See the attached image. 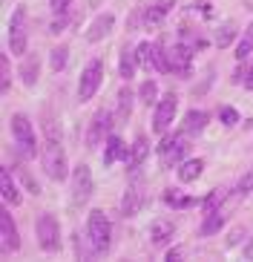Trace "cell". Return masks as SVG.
Returning <instances> with one entry per match:
<instances>
[{"label": "cell", "mask_w": 253, "mask_h": 262, "mask_svg": "<svg viewBox=\"0 0 253 262\" xmlns=\"http://www.w3.org/2000/svg\"><path fill=\"white\" fill-rule=\"evenodd\" d=\"M46 139H43V153H40V162H43V173L52 182H63L66 179V153H63L61 144V133H58V124L55 118L46 113Z\"/></svg>", "instance_id": "1"}, {"label": "cell", "mask_w": 253, "mask_h": 262, "mask_svg": "<svg viewBox=\"0 0 253 262\" xmlns=\"http://www.w3.org/2000/svg\"><path fill=\"white\" fill-rule=\"evenodd\" d=\"M86 239H89V248L95 256H107L109 248H112V225H109L107 213L104 210H89L86 216Z\"/></svg>", "instance_id": "2"}, {"label": "cell", "mask_w": 253, "mask_h": 262, "mask_svg": "<svg viewBox=\"0 0 253 262\" xmlns=\"http://www.w3.org/2000/svg\"><path fill=\"white\" fill-rule=\"evenodd\" d=\"M35 236H38L40 251L46 254H58L61 251V225L52 213H40L35 219Z\"/></svg>", "instance_id": "3"}, {"label": "cell", "mask_w": 253, "mask_h": 262, "mask_svg": "<svg viewBox=\"0 0 253 262\" xmlns=\"http://www.w3.org/2000/svg\"><path fill=\"white\" fill-rule=\"evenodd\" d=\"M12 136H15V144H17V156H23V159H35L38 156V139H35L32 121L26 116H20V113L12 118Z\"/></svg>", "instance_id": "4"}, {"label": "cell", "mask_w": 253, "mask_h": 262, "mask_svg": "<svg viewBox=\"0 0 253 262\" xmlns=\"http://www.w3.org/2000/svg\"><path fill=\"white\" fill-rule=\"evenodd\" d=\"M187 153H190V141H187V136H184L181 130L167 136V139L158 144V159L167 164V167H178V164L187 159Z\"/></svg>", "instance_id": "5"}, {"label": "cell", "mask_w": 253, "mask_h": 262, "mask_svg": "<svg viewBox=\"0 0 253 262\" xmlns=\"http://www.w3.org/2000/svg\"><path fill=\"white\" fill-rule=\"evenodd\" d=\"M176 110H178L176 93H164V95H161L158 104H155V113H153V133L164 136V133L170 130L173 118H176Z\"/></svg>", "instance_id": "6"}, {"label": "cell", "mask_w": 253, "mask_h": 262, "mask_svg": "<svg viewBox=\"0 0 253 262\" xmlns=\"http://www.w3.org/2000/svg\"><path fill=\"white\" fill-rule=\"evenodd\" d=\"M101 78H104V63H101L98 58H92V61L84 67V72H81V84H78V98H81V101H89L92 95L98 93Z\"/></svg>", "instance_id": "7"}, {"label": "cell", "mask_w": 253, "mask_h": 262, "mask_svg": "<svg viewBox=\"0 0 253 262\" xmlns=\"http://www.w3.org/2000/svg\"><path fill=\"white\" fill-rule=\"evenodd\" d=\"M26 43H29V32H26V9H15L12 15V24H9V49L20 58L26 52Z\"/></svg>", "instance_id": "8"}, {"label": "cell", "mask_w": 253, "mask_h": 262, "mask_svg": "<svg viewBox=\"0 0 253 262\" xmlns=\"http://www.w3.org/2000/svg\"><path fill=\"white\" fill-rule=\"evenodd\" d=\"M109 136H112V116H109L107 110H98L95 118L89 121V130H86V147L95 150V147H101Z\"/></svg>", "instance_id": "9"}, {"label": "cell", "mask_w": 253, "mask_h": 262, "mask_svg": "<svg viewBox=\"0 0 253 262\" xmlns=\"http://www.w3.org/2000/svg\"><path fill=\"white\" fill-rule=\"evenodd\" d=\"M167 63H170V72L173 75H190L193 70V47H187L184 40H178L176 47L167 49Z\"/></svg>", "instance_id": "10"}, {"label": "cell", "mask_w": 253, "mask_h": 262, "mask_svg": "<svg viewBox=\"0 0 253 262\" xmlns=\"http://www.w3.org/2000/svg\"><path fill=\"white\" fill-rule=\"evenodd\" d=\"M92 187H95V185H92V173H89V167H86V164H78L75 173H72V202H75L78 208L89 202Z\"/></svg>", "instance_id": "11"}, {"label": "cell", "mask_w": 253, "mask_h": 262, "mask_svg": "<svg viewBox=\"0 0 253 262\" xmlns=\"http://www.w3.org/2000/svg\"><path fill=\"white\" fill-rule=\"evenodd\" d=\"M0 242H3V254H12L20 248V236H17V228H15V219L9 213V208H0Z\"/></svg>", "instance_id": "12"}, {"label": "cell", "mask_w": 253, "mask_h": 262, "mask_svg": "<svg viewBox=\"0 0 253 262\" xmlns=\"http://www.w3.org/2000/svg\"><path fill=\"white\" fill-rule=\"evenodd\" d=\"M147 153H150V141H147V136L144 133H138L135 136V141H132V147L127 150V156H124V162H127V170H138L141 164H144V159H147Z\"/></svg>", "instance_id": "13"}, {"label": "cell", "mask_w": 253, "mask_h": 262, "mask_svg": "<svg viewBox=\"0 0 253 262\" xmlns=\"http://www.w3.org/2000/svg\"><path fill=\"white\" fill-rule=\"evenodd\" d=\"M112 24H115V15H112V12H104V15H98V17L89 24V29H86V40H89V43H98V40H104L109 32H112Z\"/></svg>", "instance_id": "14"}, {"label": "cell", "mask_w": 253, "mask_h": 262, "mask_svg": "<svg viewBox=\"0 0 253 262\" xmlns=\"http://www.w3.org/2000/svg\"><path fill=\"white\" fill-rule=\"evenodd\" d=\"M144 205V182H135L124 190V202H121V213L124 216H135V210Z\"/></svg>", "instance_id": "15"}, {"label": "cell", "mask_w": 253, "mask_h": 262, "mask_svg": "<svg viewBox=\"0 0 253 262\" xmlns=\"http://www.w3.org/2000/svg\"><path fill=\"white\" fill-rule=\"evenodd\" d=\"M0 196H3L6 205H20V190H17L9 167H0Z\"/></svg>", "instance_id": "16"}, {"label": "cell", "mask_w": 253, "mask_h": 262, "mask_svg": "<svg viewBox=\"0 0 253 262\" xmlns=\"http://www.w3.org/2000/svg\"><path fill=\"white\" fill-rule=\"evenodd\" d=\"M170 9H173V0H158V3H153V6H147L144 9V26H147V29L161 26V20L167 17Z\"/></svg>", "instance_id": "17"}, {"label": "cell", "mask_w": 253, "mask_h": 262, "mask_svg": "<svg viewBox=\"0 0 253 262\" xmlns=\"http://www.w3.org/2000/svg\"><path fill=\"white\" fill-rule=\"evenodd\" d=\"M176 173H178V182H181V185H190V182H196V179L204 173V162H201V159H184L176 167Z\"/></svg>", "instance_id": "18"}, {"label": "cell", "mask_w": 253, "mask_h": 262, "mask_svg": "<svg viewBox=\"0 0 253 262\" xmlns=\"http://www.w3.org/2000/svg\"><path fill=\"white\" fill-rule=\"evenodd\" d=\"M207 113H201V110H190L187 116H184V121H181V133L184 136H199L201 130L207 127Z\"/></svg>", "instance_id": "19"}, {"label": "cell", "mask_w": 253, "mask_h": 262, "mask_svg": "<svg viewBox=\"0 0 253 262\" xmlns=\"http://www.w3.org/2000/svg\"><path fill=\"white\" fill-rule=\"evenodd\" d=\"M224 222H227V208H219L213 210V213L204 216V222H201V236H213V233H219L224 228Z\"/></svg>", "instance_id": "20"}, {"label": "cell", "mask_w": 253, "mask_h": 262, "mask_svg": "<svg viewBox=\"0 0 253 262\" xmlns=\"http://www.w3.org/2000/svg\"><path fill=\"white\" fill-rule=\"evenodd\" d=\"M170 236H173V222H167V219H158V222L150 228V242H153V245H167Z\"/></svg>", "instance_id": "21"}, {"label": "cell", "mask_w": 253, "mask_h": 262, "mask_svg": "<svg viewBox=\"0 0 253 262\" xmlns=\"http://www.w3.org/2000/svg\"><path fill=\"white\" fill-rule=\"evenodd\" d=\"M124 156H127L124 141L118 139V136H109V139H107V150H104V164L112 167V162H118V159H124Z\"/></svg>", "instance_id": "22"}, {"label": "cell", "mask_w": 253, "mask_h": 262, "mask_svg": "<svg viewBox=\"0 0 253 262\" xmlns=\"http://www.w3.org/2000/svg\"><path fill=\"white\" fill-rule=\"evenodd\" d=\"M224 202H227V193L222 190V187H216V190H210L204 196V202H201V213H213V210H219V208H224Z\"/></svg>", "instance_id": "23"}, {"label": "cell", "mask_w": 253, "mask_h": 262, "mask_svg": "<svg viewBox=\"0 0 253 262\" xmlns=\"http://www.w3.org/2000/svg\"><path fill=\"white\" fill-rule=\"evenodd\" d=\"M135 67H138L135 49L124 47V49H121V63H118V72H121V78H132V75H135Z\"/></svg>", "instance_id": "24"}, {"label": "cell", "mask_w": 253, "mask_h": 262, "mask_svg": "<svg viewBox=\"0 0 253 262\" xmlns=\"http://www.w3.org/2000/svg\"><path fill=\"white\" fill-rule=\"evenodd\" d=\"M138 98H141L144 107H155L158 104V86H155V81H144L141 90H138Z\"/></svg>", "instance_id": "25"}, {"label": "cell", "mask_w": 253, "mask_h": 262, "mask_svg": "<svg viewBox=\"0 0 253 262\" xmlns=\"http://www.w3.org/2000/svg\"><path fill=\"white\" fill-rule=\"evenodd\" d=\"M135 55H138V67L141 70H155V63H153V43H138L135 47Z\"/></svg>", "instance_id": "26"}, {"label": "cell", "mask_w": 253, "mask_h": 262, "mask_svg": "<svg viewBox=\"0 0 253 262\" xmlns=\"http://www.w3.org/2000/svg\"><path fill=\"white\" fill-rule=\"evenodd\" d=\"M130 104H132V93L124 86L121 93H118V116H115V118H118V124H124L127 118H130Z\"/></svg>", "instance_id": "27"}, {"label": "cell", "mask_w": 253, "mask_h": 262, "mask_svg": "<svg viewBox=\"0 0 253 262\" xmlns=\"http://www.w3.org/2000/svg\"><path fill=\"white\" fill-rule=\"evenodd\" d=\"M250 52H253V20H250V26H247V32L242 35V40H239L236 58H239V61H245V58H247Z\"/></svg>", "instance_id": "28"}, {"label": "cell", "mask_w": 253, "mask_h": 262, "mask_svg": "<svg viewBox=\"0 0 253 262\" xmlns=\"http://www.w3.org/2000/svg\"><path fill=\"white\" fill-rule=\"evenodd\" d=\"M153 63L158 72H170V63H167V47L164 43H153Z\"/></svg>", "instance_id": "29"}, {"label": "cell", "mask_w": 253, "mask_h": 262, "mask_svg": "<svg viewBox=\"0 0 253 262\" xmlns=\"http://www.w3.org/2000/svg\"><path fill=\"white\" fill-rule=\"evenodd\" d=\"M20 75H23V84L26 86H35V81H38V58L35 55H29V61L20 70Z\"/></svg>", "instance_id": "30"}, {"label": "cell", "mask_w": 253, "mask_h": 262, "mask_svg": "<svg viewBox=\"0 0 253 262\" xmlns=\"http://www.w3.org/2000/svg\"><path fill=\"white\" fill-rule=\"evenodd\" d=\"M69 61V49L66 47H55L52 49V58H49V67H52V72H61L63 67H66Z\"/></svg>", "instance_id": "31"}, {"label": "cell", "mask_w": 253, "mask_h": 262, "mask_svg": "<svg viewBox=\"0 0 253 262\" xmlns=\"http://www.w3.org/2000/svg\"><path fill=\"white\" fill-rule=\"evenodd\" d=\"M9 86H12V67H9V55L3 52L0 55V90L9 93Z\"/></svg>", "instance_id": "32"}, {"label": "cell", "mask_w": 253, "mask_h": 262, "mask_svg": "<svg viewBox=\"0 0 253 262\" xmlns=\"http://www.w3.org/2000/svg\"><path fill=\"white\" fill-rule=\"evenodd\" d=\"M164 199H167L170 208H178V210H181V208H190V205H193L190 196H184V193H178V190H167V193H164Z\"/></svg>", "instance_id": "33"}, {"label": "cell", "mask_w": 253, "mask_h": 262, "mask_svg": "<svg viewBox=\"0 0 253 262\" xmlns=\"http://www.w3.org/2000/svg\"><path fill=\"white\" fill-rule=\"evenodd\" d=\"M250 190H253V167L247 170L245 176H242V179L236 182V187H233V193H236V199H245V196H247Z\"/></svg>", "instance_id": "34"}, {"label": "cell", "mask_w": 253, "mask_h": 262, "mask_svg": "<svg viewBox=\"0 0 253 262\" xmlns=\"http://www.w3.org/2000/svg\"><path fill=\"white\" fill-rule=\"evenodd\" d=\"M219 118H222L224 127H233V124L239 121V113L233 107H222V110H219Z\"/></svg>", "instance_id": "35"}, {"label": "cell", "mask_w": 253, "mask_h": 262, "mask_svg": "<svg viewBox=\"0 0 253 262\" xmlns=\"http://www.w3.org/2000/svg\"><path fill=\"white\" fill-rule=\"evenodd\" d=\"M69 3H72V0H49V6H52V12H55V15H66Z\"/></svg>", "instance_id": "36"}, {"label": "cell", "mask_w": 253, "mask_h": 262, "mask_svg": "<svg viewBox=\"0 0 253 262\" xmlns=\"http://www.w3.org/2000/svg\"><path fill=\"white\" fill-rule=\"evenodd\" d=\"M230 40H233V29H227V26H224V29L219 32V38H216V47H227Z\"/></svg>", "instance_id": "37"}, {"label": "cell", "mask_w": 253, "mask_h": 262, "mask_svg": "<svg viewBox=\"0 0 253 262\" xmlns=\"http://www.w3.org/2000/svg\"><path fill=\"white\" fill-rule=\"evenodd\" d=\"M17 176L23 179V185L29 187V193H40V190H38V185H35V182H32V179L26 176V170H23V167H17Z\"/></svg>", "instance_id": "38"}, {"label": "cell", "mask_w": 253, "mask_h": 262, "mask_svg": "<svg viewBox=\"0 0 253 262\" xmlns=\"http://www.w3.org/2000/svg\"><path fill=\"white\" fill-rule=\"evenodd\" d=\"M63 26H66V15H55L52 29H49V32H55V35H58V32H63Z\"/></svg>", "instance_id": "39"}, {"label": "cell", "mask_w": 253, "mask_h": 262, "mask_svg": "<svg viewBox=\"0 0 253 262\" xmlns=\"http://www.w3.org/2000/svg\"><path fill=\"white\" fill-rule=\"evenodd\" d=\"M242 86H245V90H253V67L245 72V81H242Z\"/></svg>", "instance_id": "40"}, {"label": "cell", "mask_w": 253, "mask_h": 262, "mask_svg": "<svg viewBox=\"0 0 253 262\" xmlns=\"http://www.w3.org/2000/svg\"><path fill=\"white\" fill-rule=\"evenodd\" d=\"M178 256H181V248H170L164 259H167V262H173V259H178Z\"/></svg>", "instance_id": "41"}]
</instances>
